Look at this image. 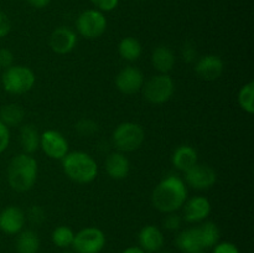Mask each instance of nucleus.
<instances>
[{"label": "nucleus", "mask_w": 254, "mask_h": 253, "mask_svg": "<svg viewBox=\"0 0 254 253\" xmlns=\"http://www.w3.org/2000/svg\"><path fill=\"white\" fill-rule=\"evenodd\" d=\"M188 200V188L180 176L169 175L155 186L151 195L154 207L163 213L180 210Z\"/></svg>", "instance_id": "f257e3e1"}, {"label": "nucleus", "mask_w": 254, "mask_h": 253, "mask_svg": "<svg viewBox=\"0 0 254 253\" xmlns=\"http://www.w3.org/2000/svg\"><path fill=\"white\" fill-rule=\"evenodd\" d=\"M220 240V230L215 222H203L196 227L188 228L179 233L176 237V246L184 253L202 252L211 248Z\"/></svg>", "instance_id": "f03ea898"}, {"label": "nucleus", "mask_w": 254, "mask_h": 253, "mask_svg": "<svg viewBox=\"0 0 254 253\" xmlns=\"http://www.w3.org/2000/svg\"><path fill=\"white\" fill-rule=\"evenodd\" d=\"M39 165L30 154H17L7 166V183L17 192H26L34 188L37 180Z\"/></svg>", "instance_id": "7ed1b4c3"}, {"label": "nucleus", "mask_w": 254, "mask_h": 253, "mask_svg": "<svg viewBox=\"0 0 254 253\" xmlns=\"http://www.w3.org/2000/svg\"><path fill=\"white\" fill-rule=\"evenodd\" d=\"M62 169L67 178L77 184H89L98 175L96 160L84 151H68L62 159Z\"/></svg>", "instance_id": "20e7f679"}, {"label": "nucleus", "mask_w": 254, "mask_h": 253, "mask_svg": "<svg viewBox=\"0 0 254 253\" xmlns=\"http://www.w3.org/2000/svg\"><path fill=\"white\" fill-rule=\"evenodd\" d=\"M112 140L121 153H133L143 145L145 140V131L140 124L134 122H123L113 130Z\"/></svg>", "instance_id": "39448f33"}, {"label": "nucleus", "mask_w": 254, "mask_h": 253, "mask_svg": "<svg viewBox=\"0 0 254 253\" xmlns=\"http://www.w3.org/2000/svg\"><path fill=\"white\" fill-rule=\"evenodd\" d=\"M36 82V76L31 68L22 64H16L5 69L1 83L5 92L10 94H24L31 91Z\"/></svg>", "instance_id": "423d86ee"}, {"label": "nucleus", "mask_w": 254, "mask_h": 253, "mask_svg": "<svg viewBox=\"0 0 254 253\" xmlns=\"http://www.w3.org/2000/svg\"><path fill=\"white\" fill-rule=\"evenodd\" d=\"M141 91L144 98L149 103L163 104L173 97L175 92V83L169 74L159 73L144 82Z\"/></svg>", "instance_id": "0eeeda50"}, {"label": "nucleus", "mask_w": 254, "mask_h": 253, "mask_svg": "<svg viewBox=\"0 0 254 253\" xmlns=\"http://www.w3.org/2000/svg\"><path fill=\"white\" fill-rule=\"evenodd\" d=\"M76 29L84 39H98L107 30V17L97 9L84 10L76 20Z\"/></svg>", "instance_id": "6e6552de"}, {"label": "nucleus", "mask_w": 254, "mask_h": 253, "mask_svg": "<svg viewBox=\"0 0 254 253\" xmlns=\"http://www.w3.org/2000/svg\"><path fill=\"white\" fill-rule=\"evenodd\" d=\"M106 246V235L97 227H86L74 233L72 247L76 253H99Z\"/></svg>", "instance_id": "1a4fd4ad"}, {"label": "nucleus", "mask_w": 254, "mask_h": 253, "mask_svg": "<svg viewBox=\"0 0 254 253\" xmlns=\"http://www.w3.org/2000/svg\"><path fill=\"white\" fill-rule=\"evenodd\" d=\"M40 148L50 159L62 160L68 153V141L60 131L49 129L40 134Z\"/></svg>", "instance_id": "9d476101"}, {"label": "nucleus", "mask_w": 254, "mask_h": 253, "mask_svg": "<svg viewBox=\"0 0 254 253\" xmlns=\"http://www.w3.org/2000/svg\"><path fill=\"white\" fill-rule=\"evenodd\" d=\"M217 181V174L211 166L205 164H195L185 171V184L196 190H208Z\"/></svg>", "instance_id": "9b49d317"}, {"label": "nucleus", "mask_w": 254, "mask_h": 253, "mask_svg": "<svg viewBox=\"0 0 254 253\" xmlns=\"http://www.w3.org/2000/svg\"><path fill=\"white\" fill-rule=\"evenodd\" d=\"M144 86V74L139 68L127 66L116 77V87L123 94H135Z\"/></svg>", "instance_id": "f8f14e48"}, {"label": "nucleus", "mask_w": 254, "mask_h": 253, "mask_svg": "<svg viewBox=\"0 0 254 253\" xmlns=\"http://www.w3.org/2000/svg\"><path fill=\"white\" fill-rule=\"evenodd\" d=\"M49 45L57 55H67L74 50L77 45V35L72 29L60 26L52 31Z\"/></svg>", "instance_id": "ddd939ff"}, {"label": "nucleus", "mask_w": 254, "mask_h": 253, "mask_svg": "<svg viewBox=\"0 0 254 253\" xmlns=\"http://www.w3.org/2000/svg\"><path fill=\"white\" fill-rule=\"evenodd\" d=\"M223 71H225V63L217 55H206L200 57L196 62L195 72L200 78L205 81H216L222 76Z\"/></svg>", "instance_id": "4468645a"}, {"label": "nucleus", "mask_w": 254, "mask_h": 253, "mask_svg": "<svg viewBox=\"0 0 254 253\" xmlns=\"http://www.w3.org/2000/svg\"><path fill=\"white\" fill-rule=\"evenodd\" d=\"M184 220L190 223L202 222L210 216L211 202L205 196H193L184 203Z\"/></svg>", "instance_id": "2eb2a0df"}, {"label": "nucleus", "mask_w": 254, "mask_h": 253, "mask_svg": "<svg viewBox=\"0 0 254 253\" xmlns=\"http://www.w3.org/2000/svg\"><path fill=\"white\" fill-rule=\"evenodd\" d=\"M26 215L17 206H7L0 212V230L6 235H17L24 228Z\"/></svg>", "instance_id": "dca6fc26"}, {"label": "nucleus", "mask_w": 254, "mask_h": 253, "mask_svg": "<svg viewBox=\"0 0 254 253\" xmlns=\"http://www.w3.org/2000/svg\"><path fill=\"white\" fill-rule=\"evenodd\" d=\"M106 171L109 178L113 180H123L129 175L130 171V163L126 154L121 151H113L107 156L104 161Z\"/></svg>", "instance_id": "f3484780"}, {"label": "nucleus", "mask_w": 254, "mask_h": 253, "mask_svg": "<svg viewBox=\"0 0 254 253\" xmlns=\"http://www.w3.org/2000/svg\"><path fill=\"white\" fill-rule=\"evenodd\" d=\"M139 245L146 253L158 252L164 246V235L159 227L154 225H146L139 232Z\"/></svg>", "instance_id": "a211bd4d"}, {"label": "nucleus", "mask_w": 254, "mask_h": 253, "mask_svg": "<svg viewBox=\"0 0 254 253\" xmlns=\"http://www.w3.org/2000/svg\"><path fill=\"white\" fill-rule=\"evenodd\" d=\"M175 62L176 59L173 50L164 45L155 47L151 54V63L159 73L169 74V72L173 71Z\"/></svg>", "instance_id": "6ab92c4d"}, {"label": "nucleus", "mask_w": 254, "mask_h": 253, "mask_svg": "<svg viewBox=\"0 0 254 253\" xmlns=\"http://www.w3.org/2000/svg\"><path fill=\"white\" fill-rule=\"evenodd\" d=\"M171 163L178 170L188 171L189 169L192 168L195 164L198 163L197 151L191 145H180L174 150L173 156H171Z\"/></svg>", "instance_id": "aec40b11"}, {"label": "nucleus", "mask_w": 254, "mask_h": 253, "mask_svg": "<svg viewBox=\"0 0 254 253\" xmlns=\"http://www.w3.org/2000/svg\"><path fill=\"white\" fill-rule=\"evenodd\" d=\"M20 145L22 153L34 154L40 149V134L39 130L32 124H25L20 130Z\"/></svg>", "instance_id": "412c9836"}, {"label": "nucleus", "mask_w": 254, "mask_h": 253, "mask_svg": "<svg viewBox=\"0 0 254 253\" xmlns=\"http://www.w3.org/2000/svg\"><path fill=\"white\" fill-rule=\"evenodd\" d=\"M141 44L133 36H127L121 40L118 45V54L123 60L134 62L141 56Z\"/></svg>", "instance_id": "4be33fe9"}, {"label": "nucleus", "mask_w": 254, "mask_h": 253, "mask_svg": "<svg viewBox=\"0 0 254 253\" xmlns=\"http://www.w3.org/2000/svg\"><path fill=\"white\" fill-rule=\"evenodd\" d=\"M17 253H37L40 248V238L32 230H25L17 233Z\"/></svg>", "instance_id": "5701e85b"}, {"label": "nucleus", "mask_w": 254, "mask_h": 253, "mask_svg": "<svg viewBox=\"0 0 254 253\" xmlns=\"http://www.w3.org/2000/svg\"><path fill=\"white\" fill-rule=\"evenodd\" d=\"M25 112L19 104L9 103L5 104L0 108V121L10 128V126H17L24 121Z\"/></svg>", "instance_id": "b1692460"}, {"label": "nucleus", "mask_w": 254, "mask_h": 253, "mask_svg": "<svg viewBox=\"0 0 254 253\" xmlns=\"http://www.w3.org/2000/svg\"><path fill=\"white\" fill-rule=\"evenodd\" d=\"M238 104L248 114L254 113V82L246 83L238 92Z\"/></svg>", "instance_id": "393cba45"}, {"label": "nucleus", "mask_w": 254, "mask_h": 253, "mask_svg": "<svg viewBox=\"0 0 254 253\" xmlns=\"http://www.w3.org/2000/svg\"><path fill=\"white\" fill-rule=\"evenodd\" d=\"M52 242L60 248H67L72 246L74 238V232L68 226H59L52 231Z\"/></svg>", "instance_id": "a878e982"}, {"label": "nucleus", "mask_w": 254, "mask_h": 253, "mask_svg": "<svg viewBox=\"0 0 254 253\" xmlns=\"http://www.w3.org/2000/svg\"><path fill=\"white\" fill-rule=\"evenodd\" d=\"M74 128H76L77 133L81 134L82 136H92L93 134H96L97 131H98L99 126L98 124L94 121H92V119L83 118L81 119V121L77 122Z\"/></svg>", "instance_id": "bb28decb"}, {"label": "nucleus", "mask_w": 254, "mask_h": 253, "mask_svg": "<svg viewBox=\"0 0 254 253\" xmlns=\"http://www.w3.org/2000/svg\"><path fill=\"white\" fill-rule=\"evenodd\" d=\"M27 220L34 225H41L45 220H46V213L41 206L34 205L27 210Z\"/></svg>", "instance_id": "cd10ccee"}, {"label": "nucleus", "mask_w": 254, "mask_h": 253, "mask_svg": "<svg viewBox=\"0 0 254 253\" xmlns=\"http://www.w3.org/2000/svg\"><path fill=\"white\" fill-rule=\"evenodd\" d=\"M181 57L186 63H191L195 61L197 59V50H196L195 45L191 42H186L181 49Z\"/></svg>", "instance_id": "c85d7f7f"}, {"label": "nucleus", "mask_w": 254, "mask_h": 253, "mask_svg": "<svg viewBox=\"0 0 254 253\" xmlns=\"http://www.w3.org/2000/svg\"><path fill=\"white\" fill-rule=\"evenodd\" d=\"M97 10L102 12L113 11L119 4V0H91Z\"/></svg>", "instance_id": "c756f323"}, {"label": "nucleus", "mask_w": 254, "mask_h": 253, "mask_svg": "<svg viewBox=\"0 0 254 253\" xmlns=\"http://www.w3.org/2000/svg\"><path fill=\"white\" fill-rule=\"evenodd\" d=\"M164 227L169 231H176L180 228L181 226V217L179 215H176L175 212L168 213V216L165 217L163 222Z\"/></svg>", "instance_id": "7c9ffc66"}, {"label": "nucleus", "mask_w": 254, "mask_h": 253, "mask_svg": "<svg viewBox=\"0 0 254 253\" xmlns=\"http://www.w3.org/2000/svg\"><path fill=\"white\" fill-rule=\"evenodd\" d=\"M10 144V130L1 121H0V154L4 153Z\"/></svg>", "instance_id": "2f4dec72"}, {"label": "nucleus", "mask_w": 254, "mask_h": 253, "mask_svg": "<svg viewBox=\"0 0 254 253\" xmlns=\"http://www.w3.org/2000/svg\"><path fill=\"white\" fill-rule=\"evenodd\" d=\"M212 253H240V250L232 242H221L213 246Z\"/></svg>", "instance_id": "473e14b6"}, {"label": "nucleus", "mask_w": 254, "mask_h": 253, "mask_svg": "<svg viewBox=\"0 0 254 253\" xmlns=\"http://www.w3.org/2000/svg\"><path fill=\"white\" fill-rule=\"evenodd\" d=\"M14 63V55L9 49H0V68L7 69Z\"/></svg>", "instance_id": "72a5a7b5"}, {"label": "nucleus", "mask_w": 254, "mask_h": 253, "mask_svg": "<svg viewBox=\"0 0 254 253\" xmlns=\"http://www.w3.org/2000/svg\"><path fill=\"white\" fill-rule=\"evenodd\" d=\"M10 30H11V22H10V19L7 17L6 14L0 11V39L7 36Z\"/></svg>", "instance_id": "f704fd0d"}, {"label": "nucleus", "mask_w": 254, "mask_h": 253, "mask_svg": "<svg viewBox=\"0 0 254 253\" xmlns=\"http://www.w3.org/2000/svg\"><path fill=\"white\" fill-rule=\"evenodd\" d=\"M29 2V5H31L32 7H36V9H44L47 5L51 2V0H26Z\"/></svg>", "instance_id": "c9c22d12"}, {"label": "nucleus", "mask_w": 254, "mask_h": 253, "mask_svg": "<svg viewBox=\"0 0 254 253\" xmlns=\"http://www.w3.org/2000/svg\"><path fill=\"white\" fill-rule=\"evenodd\" d=\"M123 253H146L140 247H128L123 251Z\"/></svg>", "instance_id": "e433bc0d"}, {"label": "nucleus", "mask_w": 254, "mask_h": 253, "mask_svg": "<svg viewBox=\"0 0 254 253\" xmlns=\"http://www.w3.org/2000/svg\"><path fill=\"white\" fill-rule=\"evenodd\" d=\"M66 253H76V252H66Z\"/></svg>", "instance_id": "4c0bfd02"}, {"label": "nucleus", "mask_w": 254, "mask_h": 253, "mask_svg": "<svg viewBox=\"0 0 254 253\" xmlns=\"http://www.w3.org/2000/svg\"><path fill=\"white\" fill-rule=\"evenodd\" d=\"M195 253H203V252H195Z\"/></svg>", "instance_id": "58836bf2"}]
</instances>
